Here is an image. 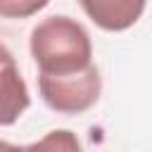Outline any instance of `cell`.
Segmentation results:
<instances>
[{
    "instance_id": "obj_1",
    "label": "cell",
    "mask_w": 152,
    "mask_h": 152,
    "mask_svg": "<svg viewBox=\"0 0 152 152\" xmlns=\"http://www.w3.org/2000/svg\"><path fill=\"white\" fill-rule=\"evenodd\" d=\"M28 50L38 66V81L74 78L95 66L90 33L66 14L40 19L31 28Z\"/></svg>"
},
{
    "instance_id": "obj_2",
    "label": "cell",
    "mask_w": 152,
    "mask_h": 152,
    "mask_svg": "<svg viewBox=\"0 0 152 152\" xmlns=\"http://www.w3.org/2000/svg\"><path fill=\"white\" fill-rule=\"evenodd\" d=\"M28 86L17 66L12 50L0 43V126H12L28 109Z\"/></svg>"
},
{
    "instance_id": "obj_4",
    "label": "cell",
    "mask_w": 152,
    "mask_h": 152,
    "mask_svg": "<svg viewBox=\"0 0 152 152\" xmlns=\"http://www.w3.org/2000/svg\"><path fill=\"white\" fill-rule=\"evenodd\" d=\"M24 152H83L81 140L69 128H57L45 133L38 142L24 145Z\"/></svg>"
},
{
    "instance_id": "obj_5",
    "label": "cell",
    "mask_w": 152,
    "mask_h": 152,
    "mask_svg": "<svg viewBox=\"0 0 152 152\" xmlns=\"http://www.w3.org/2000/svg\"><path fill=\"white\" fill-rule=\"evenodd\" d=\"M48 5L50 0H0V19H28Z\"/></svg>"
},
{
    "instance_id": "obj_3",
    "label": "cell",
    "mask_w": 152,
    "mask_h": 152,
    "mask_svg": "<svg viewBox=\"0 0 152 152\" xmlns=\"http://www.w3.org/2000/svg\"><path fill=\"white\" fill-rule=\"evenodd\" d=\"M78 5L97 28L119 33L138 24L147 0H78Z\"/></svg>"
},
{
    "instance_id": "obj_6",
    "label": "cell",
    "mask_w": 152,
    "mask_h": 152,
    "mask_svg": "<svg viewBox=\"0 0 152 152\" xmlns=\"http://www.w3.org/2000/svg\"><path fill=\"white\" fill-rule=\"evenodd\" d=\"M0 152H24V145H12L7 140H0Z\"/></svg>"
}]
</instances>
